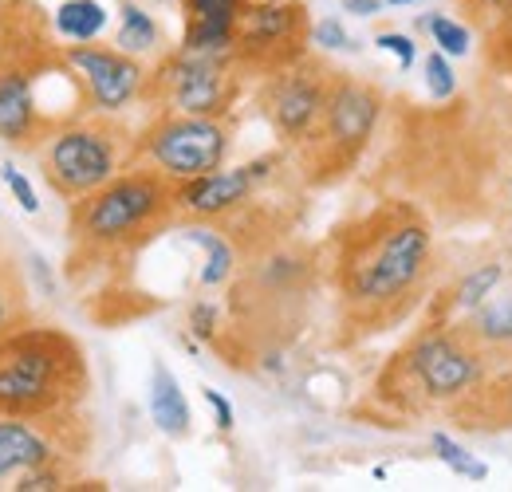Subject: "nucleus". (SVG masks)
<instances>
[{
    "label": "nucleus",
    "instance_id": "1",
    "mask_svg": "<svg viewBox=\"0 0 512 492\" xmlns=\"http://www.w3.org/2000/svg\"><path fill=\"white\" fill-rule=\"evenodd\" d=\"M434 268V237L410 205H383L339 237L335 280L359 331H386L422 300Z\"/></svg>",
    "mask_w": 512,
    "mask_h": 492
},
{
    "label": "nucleus",
    "instance_id": "2",
    "mask_svg": "<svg viewBox=\"0 0 512 492\" xmlns=\"http://www.w3.org/2000/svg\"><path fill=\"white\" fill-rule=\"evenodd\" d=\"M87 394V359L56 327H20L0 339V418H56Z\"/></svg>",
    "mask_w": 512,
    "mask_h": 492
},
{
    "label": "nucleus",
    "instance_id": "3",
    "mask_svg": "<svg viewBox=\"0 0 512 492\" xmlns=\"http://www.w3.org/2000/svg\"><path fill=\"white\" fill-rule=\"evenodd\" d=\"M178 205L174 178L158 170H134L87 193L71 213V233L83 248H130L158 229Z\"/></svg>",
    "mask_w": 512,
    "mask_h": 492
},
{
    "label": "nucleus",
    "instance_id": "4",
    "mask_svg": "<svg viewBox=\"0 0 512 492\" xmlns=\"http://www.w3.org/2000/svg\"><path fill=\"white\" fill-rule=\"evenodd\" d=\"M485 359L489 355L461 331V323L430 327L390 367V374H398V386H394L398 402H418V406L453 402L489 374Z\"/></svg>",
    "mask_w": 512,
    "mask_h": 492
},
{
    "label": "nucleus",
    "instance_id": "5",
    "mask_svg": "<svg viewBox=\"0 0 512 492\" xmlns=\"http://www.w3.org/2000/svg\"><path fill=\"white\" fill-rule=\"evenodd\" d=\"M383 115V95L371 83L359 79H335L327 107H323L320 123L312 126V134L304 138L312 146V158L320 170H343L359 158V150L367 146L371 130Z\"/></svg>",
    "mask_w": 512,
    "mask_h": 492
},
{
    "label": "nucleus",
    "instance_id": "6",
    "mask_svg": "<svg viewBox=\"0 0 512 492\" xmlns=\"http://www.w3.org/2000/svg\"><path fill=\"white\" fill-rule=\"evenodd\" d=\"M142 150H146V158L154 162L158 174H166V178L182 185L190 178L221 170L225 150H229V134H225L221 119L166 115L146 130Z\"/></svg>",
    "mask_w": 512,
    "mask_h": 492
},
{
    "label": "nucleus",
    "instance_id": "7",
    "mask_svg": "<svg viewBox=\"0 0 512 492\" xmlns=\"http://www.w3.org/2000/svg\"><path fill=\"white\" fill-rule=\"evenodd\" d=\"M237 56H217V52H190L182 48L174 60L162 63L154 75V91L178 111V115H201V119H221L233 99H237V79L229 63Z\"/></svg>",
    "mask_w": 512,
    "mask_h": 492
},
{
    "label": "nucleus",
    "instance_id": "8",
    "mask_svg": "<svg viewBox=\"0 0 512 492\" xmlns=\"http://www.w3.org/2000/svg\"><path fill=\"white\" fill-rule=\"evenodd\" d=\"M115 170H119L115 138L99 126H67L48 142L44 154V178L67 201L103 189L115 178Z\"/></svg>",
    "mask_w": 512,
    "mask_h": 492
},
{
    "label": "nucleus",
    "instance_id": "9",
    "mask_svg": "<svg viewBox=\"0 0 512 492\" xmlns=\"http://www.w3.org/2000/svg\"><path fill=\"white\" fill-rule=\"evenodd\" d=\"M308 12L304 4H245L233 36L237 60L256 67H288L304 56Z\"/></svg>",
    "mask_w": 512,
    "mask_h": 492
},
{
    "label": "nucleus",
    "instance_id": "10",
    "mask_svg": "<svg viewBox=\"0 0 512 492\" xmlns=\"http://www.w3.org/2000/svg\"><path fill=\"white\" fill-rule=\"evenodd\" d=\"M331 83L335 75L308 60L288 63V71L276 75L268 91V119L284 142H304L312 134V126L320 123L323 107H327Z\"/></svg>",
    "mask_w": 512,
    "mask_h": 492
},
{
    "label": "nucleus",
    "instance_id": "11",
    "mask_svg": "<svg viewBox=\"0 0 512 492\" xmlns=\"http://www.w3.org/2000/svg\"><path fill=\"white\" fill-rule=\"evenodd\" d=\"M67 63L79 71L87 99L95 103V111H123L130 99L142 91V63L119 52V48H87L75 44L67 48Z\"/></svg>",
    "mask_w": 512,
    "mask_h": 492
},
{
    "label": "nucleus",
    "instance_id": "12",
    "mask_svg": "<svg viewBox=\"0 0 512 492\" xmlns=\"http://www.w3.org/2000/svg\"><path fill=\"white\" fill-rule=\"evenodd\" d=\"M268 166H272V158H260L253 166L213 170V174L190 178L178 185V209H186L193 217H225L249 201L253 185L268 174Z\"/></svg>",
    "mask_w": 512,
    "mask_h": 492
},
{
    "label": "nucleus",
    "instance_id": "13",
    "mask_svg": "<svg viewBox=\"0 0 512 492\" xmlns=\"http://www.w3.org/2000/svg\"><path fill=\"white\" fill-rule=\"evenodd\" d=\"M182 8H186V44L182 48L237 56L233 36H237V20L245 12V0H182Z\"/></svg>",
    "mask_w": 512,
    "mask_h": 492
},
{
    "label": "nucleus",
    "instance_id": "14",
    "mask_svg": "<svg viewBox=\"0 0 512 492\" xmlns=\"http://www.w3.org/2000/svg\"><path fill=\"white\" fill-rule=\"evenodd\" d=\"M453 418L469 430H509L512 426V370L481 378L473 390L453 398Z\"/></svg>",
    "mask_w": 512,
    "mask_h": 492
},
{
    "label": "nucleus",
    "instance_id": "15",
    "mask_svg": "<svg viewBox=\"0 0 512 492\" xmlns=\"http://www.w3.org/2000/svg\"><path fill=\"white\" fill-rule=\"evenodd\" d=\"M36 465H52V441L28 426V418H0V481Z\"/></svg>",
    "mask_w": 512,
    "mask_h": 492
},
{
    "label": "nucleus",
    "instance_id": "16",
    "mask_svg": "<svg viewBox=\"0 0 512 492\" xmlns=\"http://www.w3.org/2000/svg\"><path fill=\"white\" fill-rule=\"evenodd\" d=\"M150 418L166 437H186L190 433V402L170 374L166 363H154L150 370Z\"/></svg>",
    "mask_w": 512,
    "mask_h": 492
},
{
    "label": "nucleus",
    "instance_id": "17",
    "mask_svg": "<svg viewBox=\"0 0 512 492\" xmlns=\"http://www.w3.org/2000/svg\"><path fill=\"white\" fill-rule=\"evenodd\" d=\"M36 126V99L32 83L20 71H0V138L24 142Z\"/></svg>",
    "mask_w": 512,
    "mask_h": 492
},
{
    "label": "nucleus",
    "instance_id": "18",
    "mask_svg": "<svg viewBox=\"0 0 512 492\" xmlns=\"http://www.w3.org/2000/svg\"><path fill=\"white\" fill-rule=\"evenodd\" d=\"M461 331L485 355H512V296L489 300V304H481L477 311H469V319L461 323Z\"/></svg>",
    "mask_w": 512,
    "mask_h": 492
},
{
    "label": "nucleus",
    "instance_id": "19",
    "mask_svg": "<svg viewBox=\"0 0 512 492\" xmlns=\"http://www.w3.org/2000/svg\"><path fill=\"white\" fill-rule=\"evenodd\" d=\"M56 28H60V36L75 40V44H91L107 28V12L99 0H67L56 12Z\"/></svg>",
    "mask_w": 512,
    "mask_h": 492
},
{
    "label": "nucleus",
    "instance_id": "20",
    "mask_svg": "<svg viewBox=\"0 0 512 492\" xmlns=\"http://www.w3.org/2000/svg\"><path fill=\"white\" fill-rule=\"evenodd\" d=\"M501 280H505V268L501 264H481V268H473L469 276H461V284L453 288V311H477L481 304H489V296L501 288Z\"/></svg>",
    "mask_w": 512,
    "mask_h": 492
},
{
    "label": "nucleus",
    "instance_id": "21",
    "mask_svg": "<svg viewBox=\"0 0 512 492\" xmlns=\"http://www.w3.org/2000/svg\"><path fill=\"white\" fill-rule=\"evenodd\" d=\"M190 241L205 248V268H201V284L205 288H217V284H225L229 276H233V245L225 241V237H217V233H209V229H190L186 233Z\"/></svg>",
    "mask_w": 512,
    "mask_h": 492
},
{
    "label": "nucleus",
    "instance_id": "22",
    "mask_svg": "<svg viewBox=\"0 0 512 492\" xmlns=\"http://www.w3.org/2000/svg\"><path fill=\"white\" fill-rule=\"evenodd\" d=\"M115 44H119V52H127V56H146V52H154V44H158V24H154L150 12H142L138 4H123V28H119Z\"/></svg>",
    "mask_w": 512,
    "mask_h": 492
},
{
    "label": "nucleus",
    "instance_id": "23",
    "mask_svg": "<svg viewBox=\"0 0 512 492\" xmlns=\"http://www.w3.org/2000/svg\"><path fill=\"white\" fill-rule=\"evenodd\" d=\"M24 315H28V308H24V280L0 260V339L20 331Z\"/></svg>",
    "mask_w": 512,
    "mask_h": 492
},
{
    "label": "nucleus",
    "instance_id": "24",
    "mask_svg": "<svg viewBox=\"0 0 512 492\" xmlns=\"http://www.w3.org/2000/svg\"><path fill=\"white\" fill-rule=\"evenodd\" d=\"M418 28L430 32V40H434L446 56H465V52H469V28L457 24V20H449L446 12H430V16H422Z\"/></svg>",
    "mask_w": 512,
    "mask_h": 492
},
{
    "label": "nucleus",
    "instance_id": "25",
    "mask_svg": "<svg viewBox=\"0 0 512 492\" xmlns=\"http://www.w3.org/2000/svg\"><path fill=\"white\" fill-rule=\"evenodd\" d=\"M430 449L438 453L442 465H449V469H453L457 477H465V481H485V477H489V469H485L481 461H473L449 433H430Z\"/></svg>",
    "mask_w": 512,
    "mask_h": 492
},
{
    "label": "nucleus",
    "instance_id": "26",
    "mask_svg": "<svg viewBox=\"0 0 512 492\" xmlns=\"http://www.w3.org/2000/svg\"><path fill=\"white\" fill-rule=\"evenodd\" d=\"M426 91H430V99H453V91H457V75H453V67H449V56L438 48V52H430L426 56Z\"/></svg>",
    "mask_w": 512,
    "mask_h": 492
},
{
    "label": "nucleus",
    "instance_id": "27",
    "mask_svg": "<svg viewBox=\"0 0 512 492\" xmlns=\"http://www.w3.org/2000/svg\"><path fill=\"white\" fill-rule=\"evenodd\" d=\"M489 60L497 63L501 71H509L512 75V8L501 12V24H497L493 44H489Z\"/></svg>",
    "mask_w": 512,
    "mask_h": 492
},
{
    "label": "nucleus",
    "instance_id": "28",
    "mask_svg": "<svg viewBox=\"0 0 512 492\" xmlns=\"http://www.w3.org/2000/svg\"><path fill=\"white\" fill-rule=\"evenodd\" d=\"M0 174H4V182H8V189L16 193V201H20V209H24V213H40L36 189H32V182H28V178H24V174H20V170H16L12 162H8V166H4Z\"/></svg>",
    "mask_w": 512,
    "mask_h": 492
},
{
    "label": "nucleus",
    "instance_id": "29",
    "mask_svg": "<svg viewBox=\"0 0 512 492\" xmlns=\"http://www.w3.org/2000/svg\"><path fill=\"white\" fill-rule=\"evenodd\" d=\"M312 40H316L320 48H331V52H347V48H355V44H351V36L343 32V24H339L335 16H331V20H320V24H316Z\"/></svg>",
    "mask_w": 512,
    "mask_h": 492
},
{
    "label": "nucleus",
    "instance_id": "30",
    "mask_svg": "<svg viewBox=\"0 0 512 492\" xmlns=\"http://www.w3.org/2000/svg\"><path fill=\"white\" fill-rule=\"evenodd\" d=\"M375 44H379L383 52H390V56H398V67H402V71L414 67V40H410V36H402V32H383Z\"/></svg>",
    "mask_w": 512,
    "mask_h": 492
},
{
    "label": "nucleus",
    "instance_id": "31",
    "mask_svg": "<svg viewBox=\"0 0 512 492\" xmlns=\"http://www.w3.org/2000/svg\"><path fill=\"white\" fill-rule=\"evenodd\" d=\"M205 402L213 406V414H217V430L229 433L233 430V406H229V398L225 394H217V390H205Z\"/></svg>",
    "mask_w": 512,
    "mask_h": 492
},
{
    "label": "nucleus",
    "instance_id": "32",
    "mask_svg": "<svg viewBox=\"0 0 512 492\" xmlns=\"http://www.w3.org/2000/svg\"><path fill=\"white\" fill-rule=\"evenodd\" d=\"M190 327H193V335H201V339H213V308H209V304H193Z\"/></svg>",
    "mask_w": 512,
    "mask_h": 492
},
{
    "label": "nucleus",
    "instance_id": "33",
    "mask_svg": "<svg viewBox=\"0 0 512 492\" xmlns=\"http://www.w3.org/2000/svg\"><path fill=\"white\" fill-rule=\"evenodd\" d=\"M343 8L355 12V16H375L383 8V0H343Z\"/></svg>",
    "mask_w": 512,
    "mask_h": 492
},
{
    "label": "nucleus",
    "instance_id": "34",
    "mask_svg": "<svg viewBox=\"0 0 512 492\" xmlns=\"http://www.w3.org/2000/svg\"><path fill=\"white\" fill-rule=\"evenodd\" d=\"M489 8H497V12H505V8H512V0H485Z\"/></svg>",
    "mask_w": 512,
    "mask_h": 492
},
{
    "label": "nucleus",
    "instance_id": "35",
    "mask_svg": "<svg viewBox=\"0 0 512 492\" xmlns=\"http://www.w3.org/2000/svg\"><path fill=\"white\" fill-rule=\"evenodd\" d=\"M383 4H414V0H383Z\"/></svg>",
    "mask_w": 512,
    "mask_h": 492
}]
</instances>
